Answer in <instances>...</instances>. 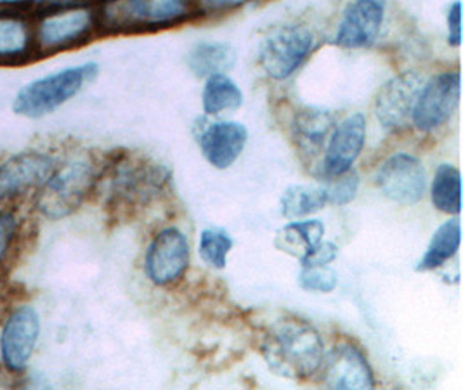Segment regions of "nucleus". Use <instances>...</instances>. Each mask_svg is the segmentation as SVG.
<instances>
[{"mask_svg":"<svg viewBox=\"0 0 463 390\" xmlns=\"http://www.w3.org/2000/svg\"><path fill=\"white\" fill-rule=\"evenodd\" d=\"M260 354L278 376L307 380L319 370L325 346L311 323L300 318H281L264 331Z\"/></svg>","mask_w":463,"mask_h":390,"instance_id":"f257e3e1","label":"nucleus"},{"mask_svg":"<svg viewBox=\"0 0 463 390\" xmlns=\"http://www.w3.org/2000/svg\"><path fill=\"white\" fill-rule=\"evenodd\" d=\"M98 33V2L94 0H52L33 14L39 58L82 47Z\"/></svg>","mask_w":463,"mask_h":390,"instance_id":"f03ea898","label":"nucleus"},{"mask_svg":"<svg viewBox=\"0 0 463 390\" xmlns=\"http://www.w3.org/2000/svg\"><path fill=\"white\" fill-rule=\"evenodd\" d=\"M198 14L194 0H99V33L165 30Z\"/></svg>","mask_w":463,"mask_h":390,"instance_id":"7ed1b4c3","label":"nucleus"},{"mask_svg":"<svg viewBox=\"0 0 463 390\" xmlns=\"http://www.w3.org/2000/svg\"><path fill=\"white\" fill-rule=\"evenodd\" d=\"M111 210L130 212L149 205L169 185L170 172L136 155H122L101 168Z\"/></svg>","mask_w":463,"mask_h":390,"instance_id":"20e7f679","label":"nucleus"},{"mask_svg":"<svg viewBox=\"0 0 463 390\" xmlns=\"http://www.w3.org/2000/svg\"><path fill=\"white\" fill-rule=\"evenodd\" d=\"M101 165L89 157L58 162L35 193V208L45 219L60 221L75 214L98 187Z\"/></svg>","mask_w":463,"mask_h":390,"instance_id":"39448f33","label":"nucleus"},{"mask_svg":"<svg viewBox=\"0 0 463 390\" xmlns=\"http://www.w3.org/2000/svg\"><path fill=\"white\" fill-rule=\"evenodd\" d=\"M99 73L98 62L63 68L23 85L13 100V111L24 119L39 120L71 101Z\"/></svg>","mask_w":463,"mask_h":390,"instance_id":"423d86ee","label":"nucleus"},{"mask_svg":"<svg viewBox=\"0 0 463 390\" xmlns=\"http://www.w3.org/2000/svg\"><path fill=\"white\" fill-rule=\"evenodd\" d=\"M317 37L304 24H283L271 30L259 45V64L276 82L288 81L311 56Z\"/></svg>","mask_w":463,"mask_h":390,"instance_id":"0eeeda50","label":"nucleus"},{"mask_svg":"<svg viewBox=\"0 0 463 390\" xmlns=\"http://www.w3.org/2000/svg\"><path fill=\"white\" fill-rule=\"evenodd\" d=\"M58 157L43 149H26L0 162V204L16 202L49 179L58 165Z\"/></svg>","mask_w":463,"mask_h":390,"instance_id":"6e6552de","label":"nucleus"},{"mask_svg":"<svg viewBox=\"0 0 463 390\" xmlns=\"http://www.w3.org/2000/svg\"><path fill=\"white\" fill-rule=\"evenodd\" d=\"M41 337V316L30 304L13 309L0 328V363L9 373L28 368Z\"/></svg>","mask_w":463,"mask_h":390,"instance_id":"1a4fd4ad","label":"nucleus"},{"mask_svg":"<svg viewBox=\"0 0 463 390\" xmlns=\"http://www.w3.org/2000/svg\"><path fill=\"white\" fill-rule=\"evenodd\" d=\"M462 77L458 70L444 71L429 83H423L415 104L411 122L423 134H430L448 124L460 104Z\"/></svg>","mask_w":463,"mask_h":390,"instance_id":"9d476101","label":"nucleus"},{"mask_svg":"<svg viewBox=\"0 0 463 390\" xmlns=\"http://www.w3.org/2000/svg\"><path fill=\"white\" fill-rule=\"evenodd\" d=\"M190 267V243L177 227L162 229L149 243L145 271L156 287H169L179 281Z\"/></svg>","mask_w":463,"mask_h":390,"instance_id":"9b49d317","label":"nucleus"},{"mask_svg":"<svg viewBox=\"0 0 463 390\" xmlns=\"http://www.w3.org/2000/svg\"><path fill=\"white\" fill-rule=\"evenodd\" d=\"M423 83L419 71L406 70L380 87L373 111L385 130L398 132L411 122Z\"/></svg>","mask_w":463,"mask_h":390,"instance_id":"f8f14e48","label":"nucleus"},{"mask_svg":"<svg viewBox=\"0 0 463 390\" xmlns=\"http://www.w3.org/2000/svg\"><path fill=\"white\" fill-rule=\"evenodd\" d=\"M375 183L387 200L400 205H417L427 189V174L415 155L394 153L380 165Z\"/></svg>","mask_w":463,"mask_h":390,"instance_id":"ddd939ff","label":"nucleus"},{"mask_svg":"<svg viewBox=\"0 0 463 390\" xmlns=\"http://www.w3.org/2000/svg\"><path fill=\"white\" fill-rule=\"evenodd\" d=\"M319 384L326 389H373L375 376L364 354L351 344H338L323 354L317 370Z\"/></svg>","mask_w":463,"mask_h":390,"instance_id":"4468645a","label":"nucleus"},{"mask_svg":"<svg viewBox=\"0 0 463 390\" xmlns=\"http://www.w3.org/2000/svg\"><path fill=\"white\" fill-rule=\"evenodd\" d=\"M366 143V119L354 113L334 127L321 160V174L326 179L338 177L353 168Z\"/></svg>","mask_w":463,"mask_h":390,"instance_id":"2eb2a0df","label":"nucleus"},{"mask_svg":"<svg viewBox=\"0 0 463 390\" xmlns=\"http://www.w3.org/2000/svg\"><path fill=\"white\" fill-rule=\"evenodd\" d=\"M383 20V0H353L342 13L334 43L344 49L370 47L377 41Z\"/></svg>","mask_w":463,"mask_h":390,"instance_id":"dca6fc26","label":"nucleus"},{"mask_svg":"<svg viewBox=\"0 0 463 390\" xmlns=\"http://www.w3.org/2000/svg\"><path fill=\"white\" fill-rule=\"evenodd\" d=\"M35 58L33 14L18 7H0V66H18Z\"/></svg>","mask_w":463,"mask_h":390,"instance_id":"f3484780","label":"nucleus"},{"mask_svg":"<svg viewBox=\"0 0 463 390\" xmlns=\"http://www.w3.org/2000/svg\"><path fill=\"white\" fill-rule=\"evenodd\" d=\"M203 158L219 170H226L241 157L249 143V130L238 122H211L196 134Z\"/></svg>","mask_w":463,"mask_h":390,"instance_id":"a211bd4d","label":"nucleus"},{"mask_svg":"<svg viewBox=\"0 0 463 390\" xmlns=\"http://www.w3.org/2000/svg\"><path fill=\"white\" fill-rule=\"evenodd\" d=\"M334 127L335 120L332 111L317 106L300 108L292 120V136L300 155L309 160L317 158L319 153H323Z\"/></svg>","mask_w":463,"mask_h":390,"instance_id":"6ab92c4d","label":"nucleus"},{"mask_svg":"<svg viewBox=\"0 0 463 390\" xmlns=\"http://www.w3.org/2000/svg\"><path fill=\"white\" fill-rule=\"evenodd\" d=\"M325 224L317 219L297 221L278 229L274 236V247L283 253H288L295 259L302 261L307 253L323 242Z\"/></svg>","mask_w":463,"mask_h":390,"instance_id":"aec40b11","label":"nucleus"},{"mask_svg":"<svg viewBox=\"0 0 463 390\" xmlns=\"http://www.w3.org/2000/svg\"><path fill=\"white\" fill-rule=\"evenodd\" d=\"M236 62V51L226 42L196 43L188 54L191 73L198 79H209L217 73H226Z\"/></svg>","mask_w":463,"mask_h":390,"instance_id":"412c9836","label":"nucleus"},{"mask_svg":"<svg viewBox=\"0 0 463 390\" xmlns=\"http://www.w3.org/2000/svg\"><path fill=\"white\" fill-rule=\"evenodd\" d=\"M460 242H462V227H460L458 217L446 221L434 233L429 247L425 250V255L419 261L415 269L419 272H429V271L439 269L457 253Z\"/></svg>","mask_w":463,"mask_h":390,"instance_id":"4be33fe9","label":"nucleus"},{"mask_svg":"<svg viewBox=\"0 0 463 390\" xmlns=\"http://www.w3.org/2000/svg\"><path fill=\"white\" fill-rule=\"evenodd\" d=\"M328 205V195L325 185H294L281 195V214L287 219H298L317 214Z\"/></svg>","mask_w":463,"mask_h":390,"instance_id":"5701e85b","label":"nucleus"},{"mask_svg":"<svg viewBox=\"0 0 463 390\" xmlns=\"http://www.w3.org/2000/svg\"><path fill=\"white\" fill-rule=\"evenodd\" d=\"M432 204L444 214H458L462 208V176L457 166L442 164L430 185Z\"/></svg>","mask_w":463,"mask_h":390,"instance_id":"b1692460","label":"nucleus"},{"mask_svg":"<svg viewBox=\"0 0 463 390\" xmlns=\"http://www.w3.org/2000/svg\"><path fill=\"white\" fill-rule=\"evenodd\" d=\"M202 104L207 115H221L224 111L238 109L243 104V92L226 73H217L207 79Z\"/></svg>","mask_w":463,"mask_h":390,"instance_id":"393cba45","label":"nucleus"},{"mask_svg":"<svg viewBox=\"0 0 463 390\" xmlns=\"http://www.w3.org/2000/svg\"><path fill=\"white\" fill-rule=\"evenodd\" d=\"M232 238L221 227H207L200 234L198 253L202 261L212 269H224L228 264V255L232 252Z\"/></svg>","mask_w":463,"mask_h":390,"instance_id":"a878e982","label":"nucleus"},{"mask_svg":"<svg viewBox=\"0 0 463 390\" xmlns=\"http://www.w3.org/2000/svg\"><path fill=\"white\" fill-rule=\"evenodd\" d=\"M298 285L306 291L330 293L338 285L337 272L330 266L302 267Z\"/></svg>","mask_w":463,"mask_h":390,"instance_id":"bb28decb","label":"nucleus"},{"mask_svg":"<svg viewBox=\"0 0 463 390\" xmlns=\"http://www.w3.org/2000/svg\"><path fill=\"white\" fill-rule=\"evenodd\" d=\"M326 181H330L328 185H325L330 205H347L356 198L359 189V176L358 172H354L353 168L338 177H332Z\"/></svg>","mask_w":463,"mask_h":390,"instance_id":"cd10ccee","label":"nucleus"},{"mask_svg":"<svg viewBox=\"0 0 463 390\" xmlns=\"http://www.w3.org/2000/svg\"><path fill=\"white\" fill-rule=\"evenodd\" d=\"M22 221L14 210H0V269L9 259L16 238L20 236Z\"/></svg>","mask_w":463,"mask_h":390,"instance_id":"c85d7f7f","label":"nucleus"},{"mask_svg":"<svg viewBox=\"0 0 463 390\" xmlns=\"http://www.w3.org/2000/svg\"><path fill=\"white\" fill-rule=\"evenodd\" d=\"M338 255V247L332 242H321L311 253H307L302 261L300 267L330 266Z\"/></svg>","mask_w":463,"mask_h":390,"instance_id":"c756f323","label":"nucleus"},{"mask_svg":"<svg viewBox=\"0 0 463 390\" xmlns=\"http://www.w3.org/2000/svg\"><path fill=\"white\" fill-rule=\"evenodd\" d=\"M198 14L212 16V14H222L230 13L241 5H245L250 0H194Z\"/></svg>","mask_w":463,"mask_h":390,"instance_id":"7c9ffc66","label":"nucleus"},{"mask_svg":"<svg viewBox=\"0 0 463 390\" xmlns=\"http://www.w3.org/2000/svg\"><path fill=\"white\" fill-rule=\"evenodd\" d=\"M448 43L458 47L462 43V4L453 2L448 11Z\"/></svg>","mask_w":463,"mask_h":390,"instance_id":"2f4dec72","label":"nucleus"}]
</instances>
